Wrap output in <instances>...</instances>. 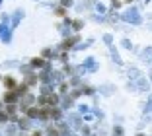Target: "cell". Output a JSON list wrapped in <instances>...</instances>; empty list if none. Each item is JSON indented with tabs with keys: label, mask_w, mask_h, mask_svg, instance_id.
Returning a JSON list of instances; mask_svg holds the SVG:
<instances>
[{
	"label": "cell",
	"mask_w": 152,
	"mask_h": 136,
	"mask_svg": "<svg viewBox=\"0 0 152 136\" xmlns=\"http://www.w3.org/2000/svg\"><path fill=\"white\" fill-rule=\"evenodd\" d=\"M0 39L4 41V43H10L12 41V29L4 23H0Z\"/></svg>",
	"instance_id": "5b68a950"
},
{
	"label": "cell",
	"mask_w": 152,
	"mask_h": 136,
	"mask_svg": "<svg viewBox=\"0 0 152 136\" xmlns=\"http://www.w3.org/2000/svg\"><path fill=\"white\" fill-rule=\"evenodd\" d=\"M146 111H148V113H152V97H150V99H148V105H146Z\"/></svg>",
	"instance_id": "4316f807"
},
{
	"label": "cell",
	"mask_w": 152,
	"mask_h": 136,
	"mask_svg": "<svg viewBox=\"0 0 152 136\" xmlns=\"http://www.w3.org/2000/svg\"><path fill=\"white\" fill-rule=\"evenodd\" d=\"M137 136H144V134H137Z\"/></svg>",
	"instance_id": "f546056e"
},
{
	"label": "cell",
	"mask_w": 152,
	"mask_h": 136,
	"mask_svg": "<svg viewBox=\"0 0 152 136\" xmlns=\"http://www.w3.org/2000/svg\"><path fill=\"white\" fill-rule=\"evenodd\" d=\"M92 43H94V41H92V39H88V41H86V43H80V41H78V45H74V47H72V49H74V51H84V49H88V47H90V45H92Z\"/></svg>",
	"instance_id": "e0dca14e"
},
{
	"label": "cell",
	"mask_w": 152,
	"mask_h": 136,
	"mask_svg": "<svg viewBox=\"0 0 152 136\" xmlns=\"http://www.w3.org/2000/svg\"><path fill=\"white\" fill-rule=\"evenodd\" d=\"M134 86H137V89H139V92H146V89L150 88V84L146 82V78H144V76H139V78L134 80Z\"/></svg>",
	"instance_id": "ba28073f"
},
{
	"label": "cell",
	"mask_w": 152,
	"mask_h": 136,
	"mask_svg": "<svg viewBox=\"0 0 152 136\" xmlns=\"http://www.w3.org/2000/svg\"><path fill=\"white\" fill-rule=\"evenodd\" d=\"M70 27L74 31H80L82 27H84V20H80V18H78V20H72V22H70Z\"/></svg>",
	"instance_id": "5bb4252c"
},
{
	"label": "cell",
	"mask_w": 152,
	"mask_h": 136,
	"mask_svg": "<svg viewBox=\"0 0 152 136\" xmlns=\"http://www.w3.org/2000/svg\"><path fill=\"white\" fill-rule=\"evenodd\" d=\"M0 136H2V132H0Z\"/></svg>",
	"instance_id": "1f68e13d"
},
{
	"label": "cell",
	"mask_w": 152,
	"mask_h": 136,
	"mask_svg": "<svg viewBox=\"0 0 152 136\" xmlns=\"http://www.w3.org/2000/svg\"><path fill=\"white\" fill-rule=\"evenodd\" d=\"M86 68V72H98V62H96V58L94 57H88V58H84V64H82Z\"/></svg>",
	"instance_id": "277c9868"
},
{
	"label": "cell",
	"mask_w": 152,
	"mask_h": 136,
	"mask_svg": "<svg viewBox=\"0 0 152 136\" xmlns=\"http://www.w3.org/2000/svg\"><path fill=\"white\" fill-rule=\"evenodd\" d=\"M94 10L99 14V16H105V14L109 12V10H107V6L103 4V2H98V0H96V4H94Z\"/></svg>",
	"instance_id": "8fae6325"
},
{
	"label": "cell",
	"mask_w": 152,
	"mask_h": 136,
	"mask_svg": "<svg viewBox=\"0 0 152 136\" xmlns=\"http://www.w3.org/2000/svg\"><path fill=\"white\" fill-rule=\"evenodd\" d=\"M140 58H142L144 62H146V60H150V58H152V49H150V47H148V49H144V51H142V55H140Z\"/></svg>",
	"instance_id": "ac0fdd59"
},
{
	"label": "cell",
	"mask_w": 152,
	"mask_h": 136,
	"mask_svg": "<svg viewBox=\"0 0 152 136\" xmlns=\"http://www.w3.org/2000/svg\"><path fill=\"white\" fill-rule=\"evenodd\" d=\"M150 82H152V72H150Z\"/></svg>",
	"instance_id": "f1b7e54d"
},
{
	"label": "cell",
	"mask_w": 152,
	"mask_h": 136,
	"mask_svg": "<svg viewBox=\"0 0 152 136\" xmlns=\"http://www.w3.org/2000/svg\"><path fill=\"white\" fill-rule=\"evenodd\" d=\"M113 89H115V88H113L111 84H105V86H102V88H99V93H103V95H111Z\"/></svg>",
	"instance_id": "2e32d148"
},
{
	"label": "cell",
	"mask_w": 152,
	"mask_h": 136,
	"mask_svg": "<svg viewBox=\"0 0 152 136\" xmlns=\"http://www.w3.org/2000/svg\"><path fill=\"white\" fill-rule=\"evenodd\" d=\"M22 20H23V10H16L14 16H12V20H10V29H14V27L18 25Z\"/></svg>",
	"instance_id": "52a82bcc"
},
{
	"label": "cell",
	"mask_w": 152,
	"mask_h": 136,
	"mask_svg": "<svg viewBox=\"0 0 152 136\" xmlns=\"http://www.w3.org/2000/svg\"><path fill=\"white\" fill-rule=\"evenodd\" d=\"M102 39H103V43L107 45V47H111V45H113V35H111V33H105Z\"/></svg>",
	"instance_id": "d6986e66"
},
{
	"label": "cell",
	"mask_w": 152,
	"mask_h": 136,
	"mask_svg": "<svg viewBox=\"0 0 152 136\" xmlns=\"http://www.w3.org/2000/svg\"><path fill=\"white\" fill-rule=\"evenodd\" d=\"M121 20L127 23H133V25H140V22H142V18H140V14L137 8H127L125 12L121 14Z\"/></svg>",
	"instance_id": "6da1fadb"
},
{
	"label": "cell",
	"mask_w": 152,
	"mask_h": 136,
	"mask_svg": "<svg viewBox=\"0 0 152 136\" xmlns=\"http://www.w3.org/2000/svg\"><path fill=\"white\" fill-rule=\"evenodd\" d=\"M113 136H123V127H121V124L113 127Z\"/></svg>",
	"instance_id": "603a6c76"
},
{
	"label": "cell",
	"mask_w": 152,
	"mask_h": 136,
	"mask_svg": "<svg viewBox=\"0 0 152 136\" xmlns=\"http://www.w3.org/2000/svg\"><path fill=\"white\" fill-rule=\"evenodd\" d=\"M0 4H2V0H0Z\"/></svg>",
	"instance_id": "4dcf8cb0"
},
{
	"label": "cell",
	"mask_w": 152,
	"mask_h": 136,
	"mask_svg": "<svg viewBox=\"0 0 152 136\" xmlns=\"http://www.w3.org/2000/svg\"><path fill=\"white\" fill-rule=\"evenodd\" d=\"M18 124L16 123H6V128H4V136H18Z\"/></svg>",
	"instance_id": "9c48e42d"
},
{
	"label": "cell",
	"mask_w": 152,
	"mask_h": 136,
	"mask_svg": "<svg viewBox=\"0 0 152 136\" xmlns=\"http://www.w3.org/2000/svg\"><path fill=\"white\" fill-rule=\"evenodd\" d=\"M29 66H31L33 70H43L45 66H49V62L45 60L43 57H37V58H31V62H29Z\"/></svg>",
	"instance_id": "3957f363"
},
{
	"label": "cell",
	"mask_w": 152,
	"mask_h": 136,
	"mask_svg": "<svg viewBox=\"0 0 152 136\" xmlns=\"http://www.w3.org/2000/svg\"><path fill=\"white\" fill-rule=\"evenodd\" d=\"M109 49H111V60L115 62V64H123V58H121V57H119V53H117L115 49H113V45H111Z\"/></svg>",
	"instance_id": "9a60e30c"
},
{
	"label": "cell",
	"mask_w": 152,
	"mask_h": 136,
	"mask_svg": "<svg viewBox=\"0 0 152 136\" xmlns=\"http://www.w3.org/2000/svg\"><path fill=\"white\" fill-rule=\"evenodd\" d=\"M66 124L70 128H80L82 127V115L80 113H70L66 117Z\"/></svg>",
	"instance_id": "7a4b0ae2"
},
{
	"label": "cell",
	"mask_w": 152,
	"mask_h": 136,
	"mask_svg": "<svg viewBox=\"0 0 152 136\" xmlns=\"http://www.w3.org/2000/svg\"><path fill=\"white\" fill-rule=\"evenodd\" d=\"M139 76H140L139 68H134V66H133V68H131V66L127 68V78H129V80H137Z\"/></svg>",
	"instance_id": "7c38bea8"
},
{
	"label": "cell",
	"mask_w": 152,
	"mask_h": 136,
	"mask_svg": "<svg viewBox=\"0 0 152 136\" xmlns=\"http://www.w3.org/2000/svg\"><path fill=\"white\" fill-rule=\"evenodd\" d=\"M92 111H94V115H96L98 119H103V111H102V109H98V107H94Z\"/></svg>",
	"instance_id": "484cf974"
},
{
	"label": "cell",
	"mask_w": 152,
	"mask_h": 136,
	"mask_svg": "<svg viewBox=\"0 0 152 136\" xmlns=\"http://www.w3.org/2000/svg\"><path fill=\"white\" fill-rule=\"evenodd\" d=\"M70 22H72V20H64V23H61V25H58V31L63 33V37H68V35H70V31H72Z\"/></svg>",
	"instance_id": "30bf717a"
},
{
	"label": "cell",
	"mask_w": 152,
	"mask_h": 136,
	"mask_svg": "<svg viewBox=\"0 0 152 136\" xmlns=\"http://www.w3.org/2000/svg\"><path fill=\"white\" fill-rule=\"evenodd\" d=\"M88 111H90V105H86V103H82V105H78V113H80V115L88 113Z\"/></svg>",
	"instance_id": "cb8c5ba5"
},
{
	"label": "cell",
	"mask_w": 152,
	"mask_h": 136,
	"mask_svg": "<svg viewBox=\"0 0 152 136\" xmlns=\"http://www.w3.org/2000/svg\"><path fill=\"white\" fill-rule=\"evenodd\" d=\"M18 128L20 130H31V127H33V121L31 119H27V117H22V119H18Z\"/></svg>",
	"instance_id": "8992f818"
},
{
	"label": "cell",
	"mask_w": 152,
	"mask_h": 136,
	"mask_svg": "<svg viewBox=\"0 0 152 136\" xmlns=\"http://www.w3.org/2000/svg\"><path fill=\"white\" fill-rule=\"evenodd\" d=\"M16 66H20L18 60H8V62H4V68H16Z\"/></svg>",
	"instance_id": "7402d4cb"
},
{
	"label": "cell",
	"mask_w": 152,
	"mask_h": 136,
	"mask_svg": "<svg viewBox=\"0 0 152 136\" xmlns=\"http://www.w3.org/2000/svg\"><path fill=\"white\" fill-rule=\"evenodd\" d=\"M55 14H57L58 18H64V16H66V8H63V6H57V8H55Z\"/></svg>",
	"instance_id": "ffe728a7"
},
{
	"label": "cell",
	"mask_w": 152,
	"mask_h": 136,
	"mask_svg": "<svg viewBox=\"0 0 152 136\" xmlns=\"http://www.w3.org/2000/svg\"><path fill=\"white\" fill-rule=\"evenodd\" d=\"M4 86H6V89H14V88H18V84H16V80H14L12 76H6V78H4Z\"/></svg>",
	"instance_id": "4fadbf2b"
},
{
	"label": "cell",
	"mask_w": 152,
	"mask_h": 136,
	"mask_svg": "<svg viewBox=\"0 0 152 136\" xmlns=\"http://www.w3.org/2000/svg\"><path fill=\"white\" fill-rule=\"evenodd\" d=\"M121 45H123V49H127V51H131V49H133V43H131V39H123V41H121Z\"/></svg>",
	"instance_id": "44dd1931"
},
{
	"label": "cell",
	"mask_w": 152,
	"mask_h": 136,
	"mask_svg": "<svg viewBox=\"0 0 152 136\" xmlns=\"http://www.w3.org/2000/svg\"><path fill=\"white\" fill-rule=\"evenodd\" d=\"M61 6L63 8H70V6H74V0H61Z\"/></svg>",
	"instance_id": "d4e9b609"
},
{
	"label": "cell",
	"mask_w": 152,
	"mask_h": 136,
	"mask_svg": "<svg viewBox=\"0 0 152 136\" xmlns=\"http://www.w3.org/2000/svg\"><path fill=\"white\" fill-rule=\"evenodd\" d=\"M84 121H86V123H92V121H94V117H92V115H86Z\"/></svg>",
	"instance_id": "83f0119b"
}]
</instances>
